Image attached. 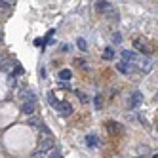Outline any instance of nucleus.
Here are the masks:
<instances>
[{"instance_id": "obj_8", "label": "nucleus", "mask_w": 158, "mask_h": 158, "mask_svg": "<svg viewBox=\"0 0 158 158\" xmlns=\"http://www.w3.org/2000/svg\"><path fill=\"white\" fill-rule=\"evenodd\" d=\"M109 8H110V4L107 2V0H99V2H97V6H95V10H97L99 14H105Z\"/></svg>"}, {"instance_id": "obj_24", "label": "nucleus", "mask_w": 158, "mask_h": 158, "mask_svg": "<svg viewBox=\"0 0 158 158\" xmlns=\"http://www.w3.org/2000/svg\"><path fill=\"white\" fill-rule=\"evenodd\" d=\"M0 35H2V31H0Z\"/></svg>"}, {"instance_id": "obj_3", "label": "nucleus", "mask_w": 158, "mask_h": 158, "mask_svg": "<svg viewBox=\"0 0 158 158\" xmlns=\"http://www.w3.org/2000/svg\"><path fill=\"white\" fill-rule=\"evenodd\" d=\"M137 65H139L141 73H149V71L152 69V61H151L149 57H139V59H137Z\"/></svg>"}, {"instance_id": "obj_13", "label": "nucleus", "mask_w": 158, "mask_h": 158, "mask_svg": "<svg viewBox=\"0 0 158 158\" xmlns=\"http://www.w3.org/2000/svg\"><path fill=\"white\" fill-rule=\"evenodd\" d=\"M71 76H73V73H71L69 69H63V71L59 73V80H71Z\"/></svg>"}, {"instance_id": "obj_12", "label": "nucleus", "mask_w": 158, "mask_h": 158, "mask_svg": "<svg viewBox=\"0 0 158 158\" xmlns=\"http://www.w3.org/2000/svg\"><path fill=\"white\" fill-rule=\"evenodd\" d=\"M86 143H88V147H94V149H95V147L99 145L95 135H86Z\"/></svg>"}, {"instance_id": "obj_4", "label": "nucleus", "mask_w": 158, "mask_h": 158, "mask_svg": "<svg viewBox=\"0 0 158 158\" xmlns=\"http://www.w3.org/2000/svg\"><path fill=\"white\" fill-rule=\"evenodd\" d=\"M57 110H59V114L61 116H71V112H73V107L67 103V101H59V105H57Z\"/></svg>"}, {"instance_id": "obj_21", "label": "nucleus", "mask_w": 158, "mask_h": 158, "mask_svg": "<svg viewBox=\"0 0 158 158\" xmlns=\"http://www.w3.org/2000/svg\"><path fill=\"white\" fill-rule=\"evenodd\" d=\"M78 95H80V101H82V103H88V97H86L84 94H78Z\"/></svg>"}, {"instance_id": "obj_17", "label": "nucleus", "mask_w": 158, "mask_h": 158, "mask_svg": "<svg viewBox=\"0 0 158 158\" xmlns=\"http://www.w3.org/2000/svg\"><path fill=\"white\" fill-rule=\"evenodd\" d=\"M31 158H48V152H44V151H36V152H32Z\"/></svg>"}, {"instance_id": "obj_19", "label": "nucleus", "mask_w": 158, "mask_h": 158, "mask_svg": "<svg viewBox=\"0 0 158 158\" xmlns=\"http://www.w3.org/2000/svg\"><path fill=\"white\" fill-rule=\"evenodd\" d=\"M112 40H114V44H120L122 42V35L120 32H114V35H112Z\"/></svg>"}, {"instance_id": "obj_5", "label": "nucleus", "mask_w": 158, "mask_h": 158, "mask_svg": "<svg viewBox=\"0 0 158 158\" xmlns=\"http://www.w3.org/2000/svg\"><path fill=\"white\" fill-rule=\"evenodd\" d=\"M122 59L124 61H128V63H137V53L131 52V50H122Z\"/></svg>"}, {"instance_id": "obj_20", "label": "nucleus", "mask_w": 158, "mask_h": 158, "mask_svg": "<svg viewBox=\"0 0 158 158\" xmlns=\"http://www.w3.org/2000/svg\"><path fill=\"white\" fill-rule=\"evenodd\" d=\"M10 67H12V63H4L2 67H0V71H10Z\"/></svg>"}, {"instance_id": "obj_6", "label": "nucleus", "mask_w": 158, "mask_h": 158, "mask_svg": "<svg viewBox=\"0 0 158 158\" xmlns=\"http://www.w3.org/2000/svg\"><path fill=\"white\" fill-rule=\"evenodd\" d=\"M29 126L36 128V130H40V131H46V126H44L42 120H40V118H36V116H29Z\"/></svg>"}, {"instance_id": "obj_15", "label": "nucleus", "mask_w": 158, "mask_h": 158, "mask_svg": "<svg viewBox=\"0 0 158 158\" xmlns=\"http://www.w3.org/2000/svg\"><path fill=\"white\" fill-rule=\"evenodd\" d=\"M48 158H63V154H61L59 149H52V151L48 152Z\"/></svg>"}, {"instance_id": "obj_9", "label": "nucleus", "mask_w": 158, "mask_h": 158, "mask_svg": "<svg viewBox=\"0 0 158 158\" xmlns=\"http://www.w3.org/2000/svg\"><path fill=\"white\" fill-rule=\"evenodd\" d=\"M116 69H118L120 73H124V74H126V73H130V63L122 59V61H120V63L116 65Z\"/></svg>"}, {"instance_id": "obj_11", "label": "nucleus", "mask_w": 158, "mask_h": 158, "mask_svg": "<svg viewBox=\"0 0 158 158\" xmlns=\"http://www.w3.org/2000/svg\"><path fill=\"white\" fill-rule=\"evenodd\" d=\"M105 15H107L109 19H112V21H118V12H116L114 8H109L107 12H105Z\"/></svg>"}, {"instance_id": "obj_7", "label": "nucleus", "mask_w": 158, "mask_h": 158, "mask_svg": "<svg viewBox=\"0 0 158 158\" xmlns=\"http://www.w3.org/2000/svg\"><path fill=\"white\" fill-rule=\"evenodd\" d=\"M133 46L137 48V50H141V52H143L145 55L149 53V48H147V44H145V42H143L141 38H135V40H133Z\"/></svg>"}, {"instance_id": "obj_10", "label": "nucleus", "mask_w": 158, "mask_h": 158, "mask_svg": "<svg viewBox=\"0 0 158 158\" xmlns=\"http://www.w3.org/2000/svg\"><path fill=\"white\" fill-rule=\"evenodd\" d=\"M139 103H141V94H139V92H135V94L131 95V103H130V107H131V109H135Z\"/></svg>"}, {"instance_id": "obj_18", "label": "nucleus", "mask_w": 158, "mask_h": 158, "mask_svg": "<svg viewBox=\"0 0 158 158\" xmlns=\"http://www.w3.org/2000/svg\"><path fill=\"white\" fill-rule=\"evenodd\" d=\"M76 44H78V48H80L82 52H86V50H88V44H86V40H84V38H78V40H76Z\"/></svg>"}, {"instance_id": "obj_22", "label": "nucleus", "mask_w": 158, "mask_h": 158, "mask_svg": "<svg viewBox=\"0 0 158 158\" xmlns=\"http://www.w3.org/2000/svg\"><path fill=\"white\" fill-rule=\"evenodd\" d=\"M2 2H4V4H6V6H12V4H14V2H15V0H2Z\"/></svg>"}, {"instance_id": "obj_1", "label": "nucleus", "mask_w": 158, "mask_h": 158, "mask_svg": "<svg viewBox=\"0 0 158 158\" xmlns=\"http://www.w3.org/2000/svg\"><path fill=\"white\" fill-rule=\"evenodd\" d=\"M38 149L44 151V152H50L52 149H55V139H53V135H52L48 130L42 131L40 139H38Z\"/></svg>"}, {"instance_id": "obj_14", "label": "nucleus", "mask_w": 158, "mask_h": 158, "mask_svg": "<svg viewBox=\"0 0 158 158\" xmlns=\"http://www.w3.org/2000/svg\"><path fill=\"white\" fill-rule=\"evenodd\" d=\"M48 103H50L52 107H55V109H57V105H59V101H57V99H55V95H53L52 92L48 94Z\"/></svg>"}, {"instance_id": "obj_16", "label": "nucleus", "mask_w": 158, "mask_h": 158, "mask_svg": "<svg viewBox=\"0 0 158 158\" xmlns=\"http://www.w3.org/2000/svg\"><path fill=\"white\" fill-rule=\"evenodd\" d=\"M103 57H105V59H112V57H114V50H112V48H105Z\"/></svg>"}, {"instance_id": "obj_2", "label": "nucleus", "mask_w": 158, "mask_h": 158, "mask_svg": "<svg viewBox=\"0 0 158 158\" xmlns=\"http://www.w3.org/2000/svg\"><path fill=\"white\" fill-rule=\"evenodd\" d=\"M21 110H23L27 116H35V112H36V105H35V101H25V103L21 105Z\"/></svg>"}, {"instance_id": "obj_23", "label": "nucleus", "mask_w": 158, "mask_h": 158, "mask_svg": "<svg viewBox=\"0 0 158 158\" xmlns=\"http://www.w3.org/2000/svg\"><path fill=\"white\" fill-rule=\"evenodd\" d=\"M152 158H158V154H156V156H152Z\"/></svg>"}]
</instances>
